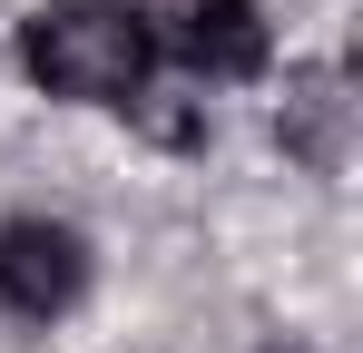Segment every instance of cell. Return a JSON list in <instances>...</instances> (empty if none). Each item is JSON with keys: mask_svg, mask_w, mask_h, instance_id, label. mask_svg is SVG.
<instances>
[{"mask_svg": "<svg viewBox=\"0 0 363 353\" xmlns=\"http://www.w3.org/2000/svg\"><path fill=\"white\" fill-rule=\"evenodd\" d=\"M20 69L50 89V99H79V108H128L157 69V30L147 10L128 0H40L20 20Z\"/></svg>", "mask_w": 363, "mask_h": 353, "instance_id": "cell-1", "label": "cell"}, {"mask_svg": "<svg viewBox=\"0 0 363 353\" xmlns=\"http://www.w3.org/2000/svg\"><path fill=\"white\" fill-rule=\"evenodd\" d=\"M79 294H89V245H79V226H50V216H10V226H0V314L50 324Z\"/></svg>", "mask_w": 363, "mask_h": 353, "instance_id": "cell-2", "label": "cell"}, {"mask_svg": "<svg viewBox=\"0 0 363 353\" xmlns=\"http://www.w3.org/2000/svg\"><path fill=\"white\" fill-rule=\"evenodd\" d=\"M275 147L304 157L314 176H334L354 157V79L344 69H295L285 99H275Z\"/></svg>", "mask_w": 363, "mask_h": 353, "instance_id": "cell-3", "label": "cell"}, {"mask_svg": "<svg viewBox=\"0 0 363 353\" xmlns=\"http://www.w3.org/2000/svg\"><path fill=\"white\" fill-rule=\"evenodd\" d=\"M177 59L206 79H265L275 30H265L255 0H177Z\"/></svg>", "mask_w": 363, "mask_h": 353, "instance_id": "cell-4", "label": "cell"}, {"mask_svg": "<svg viewBox=\"0 0 363 353\" xmlns=\"http://www.w3.org/2000/svg\"><path fill=\"white\" fill-rule=\"evenodd\" d=\"M128 108L147 118V138H167V147H206V128H216L206 99H186V89H138Z\"/></svg>", "mask_w": 363, "mask_h": 353, "instance_id": "cell-5", "label": "cell"}]
</instances>
